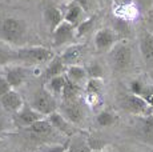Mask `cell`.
<instances>
[{"instance_id": "39", "label": "cell", "mask_w": 153, "mask_h": 152, "mask_svg": "<svg viewBox=\"0 0 153 152\" xmlns=\"http://www.w3.org/2000/svg\"><path fill=\"white\" fill-rule=\"evenodd\" d=\"M152 115H153V108H152Z\"/></svg>"}, {"instance_id": "38", "label": "cell", "mask_w": 153, "mask_h": 152, "mask_svg": "<svg viewBox=\"0 0 153 152\" xmlns=\"http://www.w3.org/2000/svg\"><path fill=\"white\" fill-rule=\"evenodd\" d=\"M92 152H101V151H92Z\"/></svg>"}, {"instance_id": "33", "label": "cell", "mask_w": 153, "mask_h": 152, "mask_svg": "<svg viewBox=\"0 0 153 152\" xmlns=\"http://www.w3.org/2000/svg\"><path fill=\"white\" fill-rule=\"evenodd\" d=\"M47 152H68V143L67 144H56L49 147Z\"/></svg>"}, {"instance_id": "35", "label": "cell", "mask_w": 153, "mask_h": 152, "mask_svg": "<svg viewBox=\"0 0 153 152\" xmlns=\"http://www.w3.org/2000/svg\"><path fill=\"white\" fill-rule=\"evenodd\" d=\"M3 132H4V120L0 118V135H1Z\"/></svg>"}, {"instance_id": "13", "label": "cell", "mask_w": 153, "mask_h": 152, "mask_svg": "<svg viewBox=\"0 0 153 152\" xmlns=\"http://www.w3.org/2000/svg\"><path fill=\"white\" fill-rule=\"evenodd\" d=\"M140 52L146 64H153V34L151 31H144L140 35Z\"/></svg>"}, {"instance_id": "7", "label": "cell", "mask_w": 153, "mask_h": 152, "mask_svg": "<svg viewBox=\"0 0 153 152\" xmlns=\"http://www.w3.org/2000/svg\"><path fill=\"white\" fill-rule=\"evenodd\" d=\"M60 112L65 116L68 120L72 123L73 125H81L84 124L85 121V111L83 106L80 103L76 101H68V103H64L61 104L60 107Z\"/></svg>"}, {"instance_id": "12", "label": "cell", "mask_w": 153, "mask_h": 152, "mask_svg": "<svg viewBox=\"0 0 153 152\" xmlns=\"http://www.w3.org/2000/svg\"><path fill=\"white\" fill-rule=\"evenodd\" d=\"M85 55V47L81 44H71L63 51L60 55L65 66H73V64H80L84 59Z\"/></svg>"}, {"instance_id": "18", "label": "cell", "mask_w": 153, "mask_h": 152, "mask_svg": "<svg viewBox=\"0 0 153 152\" xmlns=\"http://www.w3.org/2000/svg\"><path fill=\"white\" fill-rule=\"evenodd\" d=\"M84 10L80 7V4H79L77 1L72 3V4H69L68 10L65 11V13H64V20H67L68 23H71L72 25H75V27H77L79 24H80L81 22L84 20Z\"/></svg>"}, {"instance_id": "2", "label": "cell", "mask_w": 153, "mask_h": 152, "mask_svg": "<svg viewBox=\"0 0 153 152\" xmlns=\"http://www.w3.org/2000/svg\"><path fill=\"white\" fill-rule=\"evenodd\" d=\"M53 57V52L49 48L42 45L27 47V48H20L19 51H16V59L28 64H44L51 61Z\"/></svg>"}, {"instance_id": "37", "label": "cell", "mask_w": 153, "mask_h": 152, "mask_svg": "<svg viewBox=\"0 0 153 152\" xmlns=\"http://www.w3.org/2000/svg\"><path fill=\"white\" fill-rule=\"evenodd\" d=\"M1 144H3V139H1V136H0V147H1Z\"/></svg>"}, {"instance_id": "17", "label": "cell", "mask_w": 153, "mask_h": 152, "mask_svg": "<svg viewBox=\"0 0 153 152\" xmlns=\"http://www.w3.org/2000/svg\"><path fill=\"white\" fill-rule=\"evenodd\" d=\"M81 89H83V86H81V84L75 83V81L69 80V79L67 77L65 87H64L63 93H61L60 98L63 99L64 103H68V101H76L79 99V96H80Z\"/></svg>"}, {"instance_id": "9", "label": "cell", "mask_w": 153, "mask_h": 152, "mask_svg": "<svg viewBox=\"0 0 153 152\" xmlns=\"http://www.w3.org/2000/svg\"><path fill=\"white\" fill-rule=\"evenodd\" d=\"M52 36H53V45L60 47L72 40V37H76V27L64 20L60 25H57L52 31Z\"/></svg>"}, {"instance_id": "29", "label": "cell", "mask_w": 153, "mask_h": 152, "mask_svg": "<svg viewBox=\"0 0 153 152\" xmlns=\"http://www.w3.org/2000/svg\"><path fill=\"white\" fill-rule=\"evenodd\" d=\"M87 140H88L89 147L92 148V151H102L105 148V145H107V143H105L104 140L99 139V137H95V136L87 137Z\"/></svg>"}, {"instance_id": "22", "label": "cell", "mask_w": 153, "mask_h": 152, "mask_svg": "<svg viewBox=\"0 0 153 152\" xmlns=\"http://www.w3.org/2000/svg\"><path fill=\"white\" fill-rule=\"evenodd\" d=\"M68 152H92L88 140L81 136L73 135L68 142Z\"/></svg>"}, {"instance_id": "1", "label": "cell", "mask_w": 153, "mask_h": 152, "mask_svg": "<svg viewBox=\"0 0 153 152\" xmlns=\"http://www.w3.org/2000/svg\"><path fill=\"white\" fill-rule=\"evenodd\" d=\"M27 32V24L24 20L17 19V17H5L0 23V36L8 43L17 44L25 36Z\"/></svg>"}, {"instance_id": "21", "label": "cell", "mask_w": 153, "mask_h": 152, "mask_svg": "<svg viewBox=\"0 0 153 152\" xmlns=\"http://www.w3.org/2000/svg\"><path fill=\"white\" fill-rule=\"evenodd\" d=\"M65 83H67L65 74L59 75V76H55V77L49 79V80H47L45 88L48 89L49 92H52L56 98H57V96H61V93H63V89H64V87H65Z\"/></svg>"}, {"instance_id": "34", "label": "cell", "mask_w": 153, "mask_h": 152, "mask_svg": "<svg viewBox=\"0 0 153 152\" xmlns=\"http://www.w3.org/2000/svg\"><path fill=\"white\" fill-rule=\"evenodd\" d=\"M137 3H139L140 7L143 8H151L153 7V0H136Z\"/></svg>"}, {"instance_id": "15", "label": "cell", "mask_w": 153, "mask_h": 152, "mask_svg": "<svg viewBox=\"0 0 153 152\" xmlns=\"http://www.w3.org/2000/svg\"><path fill=\"white\" fill-rule=\"evenodd\" d=\"M44 20H45L47 25L51 28V31H53L57 25H60L64 22V13L61 12L60 8L53 7V5H49L44 10Z\"/></svg>"}, {"instance_id": "30", "label": "cell", "mask_w": 153, "mask_h": 152, "mask_svg": "<svg viewBox=\"0 0 153 152\" xmlns=\"http://www.w3.org/2000/svg\"><path fill=\"white\" fill-rule=\"evenodd\" d=\"M129 88H131V92L132 93H136V95H141L144 91V88H145V86L143 84V81L139 80V79H136V80H133L131 83V86H129Z\"/></svg>"}, {"instance_id": "28", "label": "cell", "mask_w": 153, "mask_h": 152, "mask_svg": "<svg viewBox=\"0 0 153 152\" xmlns=\"http://www.w3.org/2000/svg\"><path fill=\"white\" fill-rule=\"evenodd\" d=\"M93 22H95V17H93V16H91V17H87V19H84L83 22H81L80 24H79L77 27H76V37L83 36V35L88 34V32L91 31V28H92Z\"/></svg>"}, {"instance_id": "16", "label": "cell", "mask_w": 153, "mask_h": 152, "mask_svg": "<svg viewBox=\"0 0 153 152\" xmlns=\"http://www.w3.org/2000/svg\"><path fill=\"white\" fill-rule=\"evenodd\" d=\"M65 76L69 80L75 81L77 84H85V81L88 80V74L87 68L81 64H73V66H68L65 71Z\"/></svg>"}, {"instance_id": "23", "label": "cell", "mask_w": 153, "mask_h": 152, "mask_svg": "<svg viewBox=\"0 0 153 152\" xmlns=\"http://www.w3.org/2000/svg\"><path fill=\"white\" fill-rule=\"evenodd\" d=\"M84 91H85V93H89V95L102 96V91H104L102 79L88 77V80L85 81V84H84Z\"/></svg>"}, {"instance_id": "5", "label": "cell", "mask_w": 153, "mask_h": 152, "mask_svg": "<svg viewBox=\"0 0 153 152\" xmlns=\"http://www.w3.org/2000/svg\"><path fill=\"white\" fill-rule=\"evenodd\" d=\"M121 106L125 111L133 113V115L145 116L152 113V106L140 95L136 93H128V95L123 96L121 99Z\"/></svg>"}, {"instance_id": "11", "label": "cell", "mask_w": 153, "mask_h": 152, "mask_svg": "<svg viewBox=\"0 0 153 152\" xmlns=\"http://www.w3.org/2000/svg\"><path fill=\"white\" fill-rule=\"evenodd\" d=\"M15 115H16V121L19 123L20 125L27 127V128L31 127L33 123H36V121L45 118V116L42 115L39 111H36L32 106H25V104H24V107L17 113H15Z\"/></svg>"}, {"instance_id": "26", "label": "cell", "mask_w": 153, "mask_h": 152, "mask_svg": "<svg viewBox=\"0 0 153 152\" xmlns=\"http://www.w3.org/2000/svg\"><path fill=\"white\" fill-rule=\"evenodd\" d=\"M87 68L88 77H96V79H102L104 77V68L99 61H92L89 66L85 67Z\"/></svg>"}, {"instance_id": "32", "label": "cell", "mask_w": 153, "mask_h": 152, "mask_svg": "<svg viewBox=\"0 0 153 152\" xmlns=\"http://www.w3.org/2000/svg\"><path fill=\"white\" fill-rule=\"evenodd\" d=\"M77 3L80 4V7L84 10L85 13L91 12V11L96 7V1H95V0H77Z\"/></svg>"}, {"instance_id": "8", "label": "cell", "mask_w": 153, "mask_h": 152, "mask_svg": "<svg viewBox=\"0 0 153 152\" xmlns=\"http://www.w3.org/2000/svg\"><path fill=\"white\" fill-rule=\"evenodd\" d=\"M5 79L11 84L13 89L20 88L23 84H25L28 79V69L24 66H15V64H8L7 71L4 72Z\"/></svg>"}, {"instance_id": "27", "label": "cell", "mask_w": 153, "mask_h": 152, "mask_svg": "<svg viewBox=\"0 0 153 152\" xmlns=\"http://www.w3.org/2000/svg\"><path fill=\"white\" fill-rule=\"evenodd\" d=\"M12 60H16V51H11V49L0 47V67L8 66Z\"/></svg>"}, {"instance_id": "10", "label": "cell", "mask_w": 153, "mask_h": 152, "mask_svg": "<svg viewBox=\"0 0 153 152\" xmlns=\"http://www.w3.org/2000/svg\"><path fill=\"white\" fill-rule=\"evenodd\" d=\"M0 104H1L3 110L11 113H17L23 107H24V100H23L22 95L15 89H11L5 95L0 98Z\"/></svg>"}, {"instance_id": "6", "label": "cell", "mask_w": 153, "mask_h": 152, "mask_svg": "<svg viewBox=\"0 0 153 152\" xmlns=\"http://www.w3.org/2000/svg\"><path fill=\"white\" fill-rule=\"evenodd\" d=\"M117 34L114 30L111 28H100L95 34V48L99 52H109L114 45L117 44Z\"/></svg>"}, {"instance_id": "24", "label": "cell", "mask_w": 153, "mask_h": 152, "mask_svg": "<svg viewBox=\"0 0 153 152\" xmlns=\"http://www.w3.org/2000/svg\"><path fill=\"white\" fill-rule=\"evenodd\" d=\"M117 120H119L117 115L113 113V111H109V110L101 111L96 116V123H97V125H100V127H111V125L116 124Z\"/></svg>"}, {"instance_id": "25", "label": "cell", "mask_w": 153, "mask_h": 152, "mask_svg": "<svg viewBox=\"0 0 153 152\" xmlns=\"http://www.w3.org/2000/svg\"><path fill=\"white\" fill-rule=\"evenodd\" d=\"M141 135L146 140H153V115L141 116Z\"/></svg>"}, {"instance_id": "19", "label": "cell", "mask_w": 153, "mask_h": 152, "mask_svg": "<svg viewBox=\"0 0 153 152\" xmlns=\"http://www.w3.org/2000/svg\"><path fill=\"white\" fill-rule=\"evenodd\" d=\"M65 71H67V66L61 59V56H55L51 61H48V66L45 68V79L49 80V79L55 77V76L64 75Z\"/></svg>"}, {"instance_id": "3", "label": "cell", "mask_w": 153, "mask_h": 152, "mask_svg": "<svg viewBox=\"0 0 153 152\" xmlns=\"http://www.w3.org/2000/svg\"><path fill=\"white\" fill-rule=\"evenodd\" d=\"M109 59L113 69L116 71H126L131 67L133 60V52L132 47L128 43H117L116 45L109 51Z\"/></svg>"}, {"instance_id": "14", "label": "cell", "mask_w": 153, "mask_h": 152, "mask_svg": "<svg viewBox=\"0 0 153 152\" xmlns=\"http://www.w3.org/2000/svg\"><path fill=\"white\" fill-rule=\"evenodd\" d=\"M48 120L51 121V124L55 127V130L60 131V132L65 133V135H69V136L75 135V133H73V127H75V125H73L63 113L59 112V111H56L52 115H49Z\"/></svg>"}, {"instance_id": "20", "label": "cell", "mask_w": 153, "mask_h": 152, "mask_svg": "<svg viewBox=\"0 0 153 152\" xmlns=\"http://www.w3.org/2000/svg\"><path fill=\"white\" fill-rule=\"evenodd\" d=\"M28 131L32 132V135L35 136H49L55 131V127L51 124V121L48 120V118H44L42 120L33 123L31 127H28Z\"/></svg>"}, {"instance_id": "4", "label": "cell", "mask_w": 153, "mask_h": 152, "mask_svg": "<svg viewBox=\"0 0 153 152\" xmlns=\"http://www.w3.org/2000/svg\"><path fill=\"white\" fill-rule=\"evenodd\" d=\"M31 106L36 111H39L45 118H48L49 115L56 112L59 108L57 101H56V96L52 92H49L45 87H42V88H39L35 92Z\"/></svg>"}, {"instance_id": "31", "label": "cell", "mask_w": 153, "mask_h": 152, "mask_svg": "<svg viewBox=\"0 0 153 152\" xmlns=\"http://www.w3.org/2000/svg\"><path fill=\"white\" fill-rule=\"evenodd\" d=\"M11 89H13V88L11 87V84L8 83V80L5 79V76L0 75V98H1L3 95H5L7 92H10Z\"/></svg>"}, {"instance_id": "36", "label": "cell", "mask_w": 153, "mask_h": 152, "mask_svg": "<svg viewBox=\"0 0 153 152\" xmlns=\"http://www.w3.org/2000/svg\"><path fill=\"white\" fill-rule=\"evenodd\" d=\"M149 31H151L152 34H153V20H152L151 23H149Z\"/></svg>"}]
</instances>
